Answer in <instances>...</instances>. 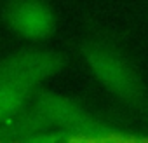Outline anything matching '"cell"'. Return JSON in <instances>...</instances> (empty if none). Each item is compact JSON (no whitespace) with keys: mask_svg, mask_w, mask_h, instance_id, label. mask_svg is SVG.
<instances>
[{"mask_svg":"<svg viewBox=\"0 0 148 143\" xmlns=\"http://www.w3.org/2000/svg\"><path fill=\"white\" fill-rule=\"evenodd\" d=\"M2 21L18 37L44 44L56 32V12L49 0H5Z\"/></svg>","mask_w":148,"mask_h":143,"instance_id":"4","label":"cell"},{"mask_svg":"<svg viewBox=\"0 0 148 143\" xmlns=\"http://www.w3.org/2000/svg\"><path fill=\"white\" fill-rule=\"evenodd\" d=\"M30 108L45 126L64 138H99L113 131L101 117L82 103L58 93L38 89L30 101Z\"/></svg>","mask_w":148,"mask_h":143,"instance_id":"2","label":"cell"},{"mask_svg":"<svg viewBox=\"0 0 148 143\" xmlns=\"http://www.w3.org/2000/svg\"><path fill=\"white\" fill-rule=\"evenodd\" d=\"M66 63V56L56 49L40 45L25 47L0 59V77L16 80L37 93L44 82L59 74Z\"/></svg>","mask_w":148,"mask_h":143,"instance_id":"3","label":"cell"},{"mask_svg":"<svg viewBox=\"0 0 148 143\" xmlns=\"http://www.w3.org/2000/svg\"><path fill=\"white\" fill-rule=\"evenodd\" d=\"M79 52L101 87L125 107L148 113V93L131 58L119 44L106 37L86 38Z\"/></svg>","mask_w":148,"mask_h":143,"instance_id":"1","label":"cell"},{"mask_svg":"<svg viewBox=\"0 0 148 143\" xmlns=\"http://www.w3.org/2000/svg\"><path fill=\"white\" fill-rule=\"evenodd\" d=\"M33 94L35 91L25 87L23 84L0 77V129L9 126L30 107Z\"/></svg>","mask_w":148,"mask_h":143,"instance_id":"5","label":"cell"}]
</instances>
